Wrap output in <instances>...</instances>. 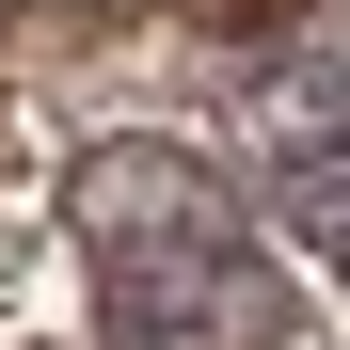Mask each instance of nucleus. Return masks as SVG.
<instances>
[{
	"label": "nucleus",
	"instance_id": "nucleus-1",
	"mask_svg": "<svg viewBox=\"0 0 350 350\" xmlns=\"http://www.w3.org/2000/svg\"><path fill=\"white\" fill-rule=\"evenodd\" d=\"M80 255H96V303L111 350H286V286L255 239V191L191 144H96L80 159Z\"/></svg>",
	"mask_w": 350,
	"mask_h": 350
},
{
	"label": "nucleus",
	"instance_id": "nucleus-2",
	"mask_svg": "<svg viewBox=\"0 0 350 350\" xmlns=\"http://www.w3.org/2000/svg\"><path fill=\"white\" fill-rule=\"evenodd\" d=\"M271 223L350 286V111H334V96H303V111L271 128Z\"/></svg>",
	"mask_w": 350,
	"mask_h": 350
}]
</instances>
